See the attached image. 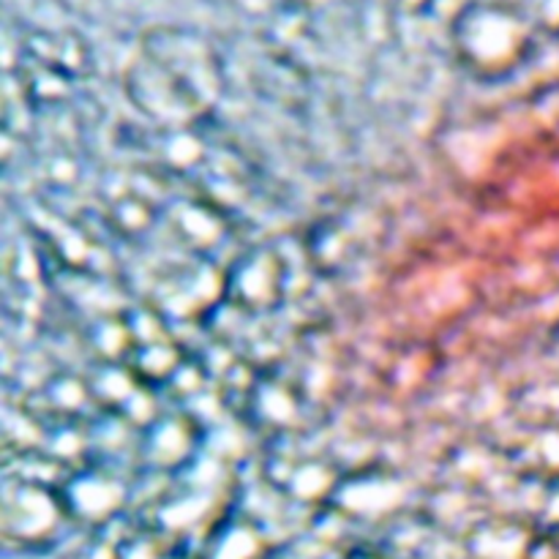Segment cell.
Masks as SVG:
<instances>
[{
    "instance_id": "6da1fadb",
    "label": "cell",
    "mask_w": 559,
    "mask_h": 559,
    "mask_svg": "<svg viewBox=\"0 0 559 559\" xmlns=\"http://www.w3.org/2000/svg\"><path fill=\"white\" fill-rule=\"evenodd\" d=\"M134 98L151 118L180 123L194 120L213 104L218 91V63L197 44L169 41L142 55L134 69Z\"/></svg>"
}]
</instances>
